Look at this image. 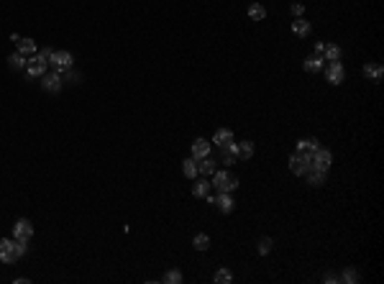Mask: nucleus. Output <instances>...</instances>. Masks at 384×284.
Returning a JSON list of instances; mask_svg holds the SVG:
<instances>
[{
  "label": "nucleus",
  "instance_id": "nucleus-1",
  "mask_svg": "<svg viewBox=\"0 0 384 284\" xmlns=\"http://www.w3.org/2000/svg\"><path fill=\"white\" fill-rule=\"evenodd\" d=\"M23 253H26V241L0 238V261H3V264H16Z\"/></svg>",
  "mask_w": 384,
  "mask_h": 284
},
{
  "label": "nucleus",
  "instance_id": "nucleus-2",
  "mask_svg": "<svg viewBox=\"0 0 384 284\" xmlns=\"http://www.w3.org/2000/svg\"><path fill=\"white\" fill-rule=\"evenodd\" d=\"M218 192H226V195H231V192H236V187H239V179H236V174H231L228 169H215L213 172V182H210Z\"/></svg>",
  "mask_w": 384,
  "mask_h": 284
},
{
  "label": "nucleus",
  "instance_id": "nucleus-3",
  "mask_svg": "<svg viewBox=\"0 0 384 284\" xmlns=\"http://www.w3.org/2000/svg\"><path fill=\"white\" fill-rule=\"evenodd\" d=\"M331 164H333V156H331L328 148H320V146H318L315 151L310 154V167H313V169H320V172H326V174H328Z\"/></svg>",
  "mask_w": 384,
  "mask_h": 284
},
{
  "label": "nucleus",
  "instance_id": "nucleus-4",
  "mask_svg": "<svg viewBox=\"0 0 384 284\" xmlns=\"http://www.w3.org/2000/svg\"><path fill=\"white\" fill-rule=\"evenodd\" d=\"M72 64H75V56H72L69 51H54L51 54V59H49V67L54 69V72H67V69H72Z\"/></svg>",
  "mask_w": 384,
  "mask_h": 284
},
{
  "label": "nucleus",
  "instance_id": "nucleus-5",
  "mask_svg": "<svg viewBox=\"0 0 384 284\" xmlns=\"http://www.w3.org/2000/svg\"><path fill=\"white\" fill-rule=\"evenodd\" d=\"M47 67H49V62L41 54H31V59H26V74L28 77H41V74H47Z\"/></svg>",
  "mask_w": 384,
  "mask_h": 284
},
{
  "label": "nucleus",
  "instance_id": "nucleus-6",
  "mask_svg": "<svg viewBox=\"0 0 384 284\" xmlns=\"http://www.w3.org/2000/svg\"><path fill=\"white\" fill-rule=\"evenodd\" d=\"M310 169V156L307 154H300V151H294L289 156V172L292 174H297V177H305V172Z\"/></svg>",
  "mask_w": 384,
  "mask_h": 284
},
{
  "label": "nucleus",
  "instance_id": "nucleus-7",
  "mask_svg": "<svg viewBox=\"0 0 384 284\" xmlns=\"http://www.w3.org/2000/svg\"><path fill=\"white\" fill-rule=\"evenodd\" d=\"M31 236H34V223L28 218L16 220V226H13V238H16V241H28Z\"/></svg>",
  "mask_w": 384,
  "mask_h": 284
},
{
  "label": "nucleus",
  "instance_id": "nucleus-8",
  "mask_svg": "<svg viewBox=\"0 0 384 284\" xmlns=\"http://www.w3.org/2000/svg\"><path fill=\"white\" fill-rule=\"evenodd\" d=\"M323 69H326V80L331 85H341L346 80V69L341 62H328V67H323Z\"/></svg>",
  "mask_w": 384,
  "mask_h": 284
},
{
  "label": "nucleus",
  "instance_id": "nucleus-9",
  "mask_svg": "<svg viewBox=\"0 0 384 284\" xmlns=\"http://www.w3.org/2000/svg\"><path fill=\"white\" fill-rule=\"evenodd\" d=\"M62 72H49V74H41V87L47 90V93H59L62 90Z\"/></svg>",
  "mask_w": 384,
  "mask_h": 284
},
{
  "label": "nucleus",
  "instance_id": "nucleus-10",
  "mask_svg": "<svg viewBox=\"0 0 384 284\" xmlns=\"http://www.w3.org/2000/svg\"><path fill=\"white\" fill-rule=\"evenodd\" d=\"M210 202H213V205H218V210H220V213H226V215H231V213L236 210L233 197H231V195H226V192H218V197H210Z\"/></svg>",
  "mask_w": 384,
  "mask_h": 284
},
{
  "label": "nucleus",
  "instance_id": "nucleus-11",
  "mask_svg": "<svg viewBox=\"0 0 384 284\" xmlns=\"http://www.w3.org/2000/svg\"><path fill=\"white\" fill-rule=\"evenodd\" d=\"M210 141H205V139H195L192 141V159H205V156H210Z\"/></svg>",
  "mask_w": 384,
  "mask_h": 284
},
{
  "label": "nucleus",
  "instance_id": "nucleus-12",
  "mask_svg": "<svg viewBox=\"0 0 384 284\" xmlns=\"http://www.w3.org/2000/svg\"><path fill=\"white\" fill-rule=\"evenodd\" d=\"M305 72H310V74H318V72H323V67H326V59H323L320 54H313V56H307L305 59Z\"/></svg>",
  "mask_w": 384,
  "mask_h": 284
},
{
  "label": "nucleus",
  "instance_id": "nucleus-13",
  "mask_svg": "<svg viewBox=\"0 0 384 284\" xmlns=\"http://www.w3.org/2000/svg\"><path fill=\"white\" fill-rule=\"evenodd\" d=\"M213 143H215L218 148L233 143V131H231V128H218V131L213 133Z\"/></svg>",
  "mask_w": 384,
  "mask_h": 284
},
{
  "label": "nucleus",
  "instance_id": "nucleus-14",
  "mask_svg": "<svg viewBox=\"0 0 384 284\" xmlns=\"http://www.w3.org/2000/svg\"><path fill=\"white\" fill-rule=\"evenodd\" d=\"M305 177H307V185H310V187H323V185H326V172H320V169H313V167H310V169L305 172Z\"/></svg>",
  "mask_w": 384,
  "mask_h": 284
},
{
  "label": "nucleus",
  "instance_id": "nucleus-15",
  "mask_svg": "<svg viewBox=\"0 0 384 284\" xmlns=\"http://www.w3.org/2000/svg\"><path fill=\"white\" fill-rule=\"evenodd\" d=\"M310 31H313V26H310V21H305V18H294V21H292V34H294V36L305 39Z\"/></svg>",
  "mask_w": 384,
  "mask_h": 284
},
{
  "label": "nucleus",
  "instance_id": "nucleus-16",
  "mask_svg": "<svg viewBox=\"0 0 384 284\" xmlns=\"http://www.w3.org/2000/svg\"><path fill=\"white\" fill-rule=\"evenodd\" d=\"M341 54H343V49L338 47V44H328L326 49H323V59H326V62H341Z\"/></svg>",
  "mask_w": 384,
  "mask_h": 284
},
{
  "label": "nucleus",
  "instance_id": "nucleus-17",
  "mask_svg": "<svg viewBox=\"0 0 384 284\" xmlns=\"http://www.w3.org/2000/svg\"><path fill=\"white\" fill-rule=\"evenodd\" d=\"M210 187H213V185L208 182V177H205V179H197V182L192 185V195L202 200V197H208V195H210Z\"/></svg>",
  "mask_w": 384,
  "mask_h": 284
},
{
  "label": "nucleus",
  "instance_id": "nucleus-18",
  "mask_svg": "<svg viewBox=\"0 0 384 284\" xmlns=\"http://www.w3.org/2000/svg\"><path fill=\"white\" fill-rule=\"evenodd\" d=\"M220 161H223L226 167H231V164H236V143L220 146Z\"/></svg>",
  "mask_w": 384,
  "mask_h": 284
},
{
  "label": "nucleus",
  "instance_id": "nucleus-19",
  "mask_svg": "<svg viewBox=\"0 0 384 284\" xmlns=\"http://www.w3.org/2000/svg\"><path fill=\"white\" fill-rule=\"evenodd\" d=\"M236 156H241V159L254 156V141H239L236 143Z\"/></svg>",
  "mask_w": 384,
  "mask_h": 284
},
{
  "label": "nucleus",
  "instance_id": "nucleus-20",
  "mask_svg": "<svg viewBox=\"0 0 384 284\" xmlns=\"http://www.w3.org/2000/svg\"><path fill=\"white\" fill-rule=\"evenodd\" d=\"M218 167H215V161L210 159V156H205V159H197V174H205V177H210L213 172H215Z\"/></svg>",
  "mask_w": 384,
  "mask_h": 284
},
{
  "label": "nucleus",
  "instance_id": "nucleus-21",
  "mask_svg": "<svg viewBox=\"0 0 384 284\" xmlns=\"http://www.w3.org/2000/svg\"><path fill=\"white\" fill-rule=\"evenodd\" d=\"M16 44H18V54H23V56L36 54V41L34 39H18Z\"/></svg>",
  "mask_w": 384,
  "mask_h": 284
},
{
  "label": "nucleus",
  "instance_id": "nucleus-22",
  "mask_svg": "<svg viewBox=\"0 0 384 284\" xmlns=\"http://www.w3.org/2000/svg\"><path fill=\"white\" fill-rule=\"evenodd\" d=\"M318 146H320V143H318V139H300V141H297V151L310 156V154H313Z\"/></svg>",
  "mask_w": 384,
  "mask_h": 284
},
{
  "label": "nucleus",
  "instance_id": "nucleus-23",
  "mask_svg": "<svg viewBox=\"0 0 384 284\" xmlns=\"http://www.w3.org/2000/svg\"><path fill=\"white\" fill-rule=\"evenodd\" d=\"M248 18H251V21H264V18H267V8H264L261 3L248 5Z\"/></svg>",
  "mask_w": 384,
  "mask_h": 284
},
{
  "label": "nucleus",
  "instance_id": "nucleus-24",
  "mask_svg": "<svg viewBox=\"0 0 384 284\" xmlns=\"http://www.w3.org/2000/svg\"><path fill=\"white\" fill-rule=\"evenodd\" d=\"M182 172L187 179H195L197 177V159H185L182 161Z\"/></svg>",
  "mask_w": 384,
  "mask_h": 284
},
{
  "label": "nucleus",
  "instance_id": "nucleus-25",
  "mask_svg": "<svg viewBox=\"0 0 384 284\" xmlns=\"http://www.w3.org/2000/svg\"><path fill=\"white\" fill-rule=\"evenodd\" d=\"M8 67H10V69H16V72H18V69H26V56L18 54V51H16V54H10V56H8Z\"/></svg>",
  "mask_w": 384,
  "mask_h": 284
},
{
  "label": "nucleus",
  "instance_id": "nucleus-26",
  "mask_svg": "<svg viewBox=\"0 0 384 284\" xmlns=\"http://www.w3.org/2000/svg\"><path fill=\"white\" fill-rule=\"evenodd\" d=\"M364 74H366L369 80L379 82V80H382V74H384V69H382L379 64H366V67H364Z\"/></svg>",
  "mask_w": 384,
  "mask_h": 284
},
{
  "label": "nucleus",
  "instance_id": "nucleus-27",
  "mask_svg": "<svg viewBox=\"0 0 384 284\" xmlns=\"http://www.w3.org/2000/svg\"><path fill=\"white\" fill-rule=\"evenodd\" d=\"M192 246H195L197 251H208V248H210V236H205V233H197L195 238H192Z\"/></svg>",
  "mask_w": 384,
  "mask_h": 284
},
{
  "label": "nucleus",
  "instance_id": "nucleus-28",
  "mask_svg": "<svg viewBox=\"0 0 384 284\" xmlns=\"http://www.w3.org/2000/svg\"><path fill=\"white\" fill-rule=\"evenodd\" d=\"M215 284H231L233 282V274H231V269H218L215 277H213Z\"/></svg>",
  "mask_w": 384,
  "mask_h": 284
},
{
  "label": "nucleus",
  "instance_id": "nucleus-29",
  "mask_svg": "<svg viewBox=\"0 0 384 284\" xmlns=\"http://www.w3.org/2000/svg\"><path fill=\"white\" fill-rule=\"evenodd\" d=\"M338 279H341V282H346V284H356L361 277H359V272H356V269H351V266H348V269H343V274L338 277Z\"/></svg>",
  "mask_w": 384,
  "mask_h": 284
},
{
  "label": "nucleus",
  "instance_id": "nucleus-30",
  "mask_svg": "<svg viewBox=\"0 0 384 284\" xmlns=\"http://www.w3.org/2000/svg\"><path fill=\"white\" fill-rule=\"evenodd\" d=\"M161 282H164V284H180L182 282V274L177 272V269H169V272L161 277Z\"/></svg>",
  "mask_w": 384,
  "mask_h": 284
},
{
  "label": "nucleus",
  "instance_id": "nucleus-31",
  "mask_svg": "<svg viewBox=\"0 0 384 284\" xmlns=\"http://www.w3.org/2000/svg\"><path fill=\"white\" fill-rule=\"evenodd\" d=\"M269 251H272V238H259V253L267 256Z\"/></svg>",
  "mask_w": 384,
  "mask_h": 284
},
{
  "label": "nucleus",
  "instance_id": "nucleus-32",
  "mask_svg": "<svg viewBox=\"0 0 384 284\" xmlns=\"http://www.w3.org/2000/svg\"><path fill=\"white\" fill-rule=\"evenodd\" d=\"M292 13H294V16H297V18H302V13H305V5H302V3H294V5H292Z\"/></svg>",
  "mask_w": 384,
  "mask_h": 284
},
{
  "label": "nucleus",
  "instance_id": "nucleus-33",
  "mask_svg": "<svg viewBox=\"0 0 384 284\" xmlns=\"http://www.w3.org/2000/svg\"><path fill=\"white\" fill-rule=\"evenodd\" d=\"M54 51H56V49H51V47H44V49H41L39 54H41V56H44V59H47V62H49V59H51V54H54Z\"/></svg>",
  "mask_w": 384,
  "mask_h": 284
},
{
  "label": "nucleus",
  "instance_id": "nucleus-34",
  "mask_svg": "<svg viewBox=\"0 0 384 284\" xmlns=\"http://www.w3.org/2000/svg\"><path fill=\"white\" fill-rule=\"evenodd\" d=\"M64 74H67V80H69V82H80V80H82L80 74H77V72H72V69H67Z\"/></svg>",
  "mask_w": 384,
  "mask_h": 284
},
{
  "label": "nucleus",
  "instance_id": "nucleus-35",
  "mask_svg": "<svg viewBox=\"0 0 384 284\" xmlns=\"http://www.w3.org/2000/svg\"><path fill=\"white\" fill-rule=\"evenodd\" d=\"M323 282H326V284H338L341 279H338L336 274H326V277H323Z\"/></svg>",
  "mask_w": 384,
  "mask_h": 284
},
{
  "label": "nucleus",
  "instance_id": "nucleus-36",
  "mask_svg": "<svg viewBox=\"0 0 384 284\" xmlns=\"http://www.w3.org/2000/svg\"><path fill=\"white\" fill-rule=\"evenodd\" d=\"M323 49H326V44L318 41V44H315V54H323Z\"/></svg>",
  "mask_w": 384,
  "mask_h": 284
}]
</instances>
